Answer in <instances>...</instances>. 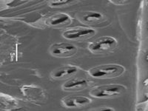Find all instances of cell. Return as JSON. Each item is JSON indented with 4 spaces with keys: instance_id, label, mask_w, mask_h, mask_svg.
I'll list each match as a JSON object with an SVG mask.
<instances>
[{
    "instance_id": "6da1fadb",
    "label": "cell",
    "mask_w": 148,
    "mask_h": 111,
    "mask_svg": "<svg viewBox=\"0 0 148 111\" xmlns=\"http://www.w3.org/2000/svg\"><path fill=\"white\" fill-rule=\"evenodd\" d=\"M125 68L119 64H102L92 67L89 74L93 78L117 77L124 73Z\"/></svg>"
},
{
    "instance_id": "7a4b0ae2",
    "label": "cell",
    "mask_w": 148,
    "mask_h": 111,
    "mask_svg": "<svg viewBox=\"0 0 148 111\" xmlns=\"http://www.w3.org/2000/svg\"><path fill=\"white\" fill-rule=\"evenodd\" d=\"M126 90L125 86L121 84H108L95 88L90 92L92 97L104 99V98L113 97L122 93Z\"/></svg>"
},
{
    "instance_id": "3957f363",
    "label": "cell",
    "mask_w": 148,
    "mask_h": 111,
    "mask_svg": "<svg viewBox=\"0 0 148 111\" xmlns=\"http://www.w3.org/2000/svg\"><path fill=\"white\" fill-rule=\"evenodd\" d=\"M117 44V41L111 36L100 37L92 42L89 46V49L92 52H100V51H108L112 49Z\"/></svg>"
},
{
    "instance_id": "277c9868",
    "label": "cell",
    "mask_w": 148,
    "mask_h": 111,
    "mask_svg": "<svg viewBox=\"0 0 148 111\" xmlns=\"http://www.w3.org/2000/svg\"><path fill=\"white\" fill-rule=\"evenodd\" d=\"M77 51L76 46L68 43L54 44L51 47V53L57 57H67L75 54Z\"/></svg>"
},
{
    "instance_id": "5b68a950",
    "label": "cell",
    "mask_w": 148,
    "mask_h": 111,
    "mask_svg": "<svg viewBox=\"0 0 148 111\" xmlns=\"http://www.w3.org/2000/svg\"><path fill=\"white\" fill-rule=\"evenodd\" d=\"M96 34L95 30L92 28H76L73 30H67L63 34V36L67 39L75 40V39L88 38Z\"/></svg>"
},
{
    "instance_id": "8992f818",
    "label": "cell",
    "mask_w": 148,
    "mask_h": 111,
    "mask_svg": "<svg viewBox=\"0 0 148 111\" xmlns=\"http://www.w3.org/2000/svg\"><path fill=\"white\" fill-rule=\"evenodd\" d=\"M89 98L80 95L67 96L62 100V104L67 108H81L90 103Z\"/></svg>"
},
{
    "instance_id": "52a82bcc",
    "label": "cell",
    "mask_w": 148,
    "mask_h": 111,
    "mask_svg": "<svg viewBox=\"0 0 148 111\" xmlns=\"http://www.w3.org/2000/svg\"><path fill=\"white\" fill-rule=\"evenodd\" d=\"M78 71V67L75 66L67 65L63 66L62 67H59V69L56 70L52 74V76L53 79H62V78L67 77L68 76H71L73 74L76 73Z\"/></svg>"
},
{
    "instance_id": "ba28073f",
    "label": "cell",
    "mask_w": 148,
    "mask_h": 111,
    "mask_svg": "<svg viewBox=\"0 0 148 111\" xmlns=\"http://www.w3.org/2000/svg\"><path fill=\"white\" fill-rule=\"evenodd\" d=\"M88 86V81L82 78H76L72 79L66 82L63 85V89L66 90H71L82 89Z\"/></svg>"
},
{
    "instance_id": "9c48e42d",
    "label": "cell",
    "mask_w": 148,
    "mask_h": 111,
    "mask_svg": "<svg viewBox=\"0 0 148 111\" xmlns=\"http://www.w3.org/2000/svg\"><path fill=\"white\" fill-rule=\"evenodd\" d=\"M71 18L68 15L65 14H59L57 15L54 16L51 19L50 24L53 26H57L62 24H64L66 22H69Z\"/></svg>"
},
{
    "instance_id": "30bf717a",
    "label": "cell",
    "mask_w": 148,
    "mask_h": 111,
    "mask_svg": "<svg viewBox=\"0 0 148 111\" xmlns=\"http://www.w3.org/2000/svg\"><path fill=\"white\" fill-rule=\"evenodd\" d=\"M102 17V15L101 14H99V13L92 12V13H89V14H88L86 16H84V22H94L101 20Z\"/></svg>"
},
{
    "instance_id": "8fae6325",
    "label": "cell",
    "mask_w": 148,
    "mask_h": 111,
    "mask_svg": "<svg viewBox=\"0 0 148 111\" xmlns=\"http://www.w3.org/2000/svg\"><path fill=\"white\" fill-rule=\"evenodd\" d=\"M70 2H72V1H68V0H64V1H56V2H53L51 4V6H59V5H65V4L68 3Z\"/></svg>"
},
{
    "instance_id": "7c38bea8",
    "label": "cell",
    "mask_w": 148,
    "mask_h": 111,
    "mask_svg": "<svg viewBox=\"0 0 148 111\" xmlns=\"http://www.w3.org/2000/svg\"><path fill=\"white\" fill-rule=\"evenodd\" d=\"M99 110H108V111H112L113 110L112 108H100Z\"/></svg>"
}]
</instances>
